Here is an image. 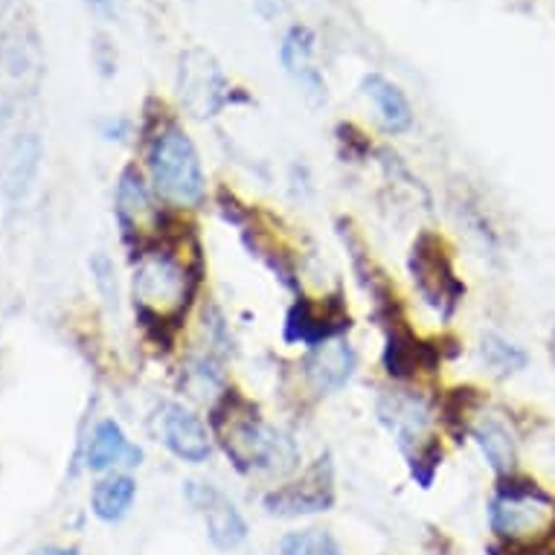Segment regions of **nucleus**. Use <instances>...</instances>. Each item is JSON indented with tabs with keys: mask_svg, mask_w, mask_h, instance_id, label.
Instances as JSON below:
<instances>
[{
	"mask_svg": "<svg viewBox=\"0 0 555 555\" xmlns=\"http://www.w3.org/2000/svg\"><path fill=\"white\" fill-rule=\"evenodd\" d=\"M160 439L178 460L190 465L207 463V456L212 454L210 428L183 404H164V410H160Z\"/></svg>",
	"mask_w": 555,
	"mask_h": 555,
	"instance_id": "obj_11",
	"label": "nucleus"
},
{
	"mask_svg": "<svg viewBox=\"0 0 555 555\" xmlns=\"http://www.w3.org/2000/svg\"><path fill=\"white\" fill-rule=\"evenodd\" d=\"M41 157H44V146L41 137L27 131L12 140L10 146L3 149L0 157V192L3 198L21 201L29 192L33 181L38 178L41 169Z\"/></svg>",
	"mask_w": 555,
	"mask_h": 555,
	"instance_id": "obj_13",
	"label": "nucleus"
},
{
	"mask_svg": "<svg viewBox=\"0 0 555 555\" xmlns=\"http://www.w3.org/2000/svg\"><path fill=\"white\" fill-rule=\"evenodd\" d=\"M33 555H82L76 546H44V550H36Z\"/></svg>",
	"mask_w": 555,
	"mask_h": 555,
	"instance_id": "obj_26",
	"label": "nucleus"
},
{
	"mask_svg": "<svg viewBox=\"0 0 555 555\" xmlns=\"http://www.w3.org/2000/svg\"><path fill=\"white\" fill-rule=\"evenodd\" d=\"M349 328V314L326 302L323 309L309 302L306 297L294 302L288 318H285V340L288 344H302L309 349H318L326 340H335Z\"/></svg>",
	"mask_w": 555,
	"mask_h": 555,
	"instance_id": "obj_12",
	"label": "nucleus"
},
{
	"mask_svg": "<svg viewBox=\"0 0 555 555\" xmlns=\"http://www.w3.org/2000/svg\"><path fill=\"white\" fill-rule=\"evenodd\" d=\"M149 175L160 198L175 207H198L207 198V178L190 134L178 122L166 119L152 131L146 143Z\"/></svg>",
	"mask_w": 555,
	"mask_h": 555,
	"instance_id": "obj_3",
	"label": "nucleus"
},
{
	"mask_svg": "<svg viewBox=\"0 0 555 555\" xmlns=\"http://www.w3.org/2000/svg\"><path fill=\"white\" fill-rule=\"evenodd\" d=\"M181 387L186 390V396H192V399L212 401L219 396L221 387H224V382H221L219 366L212 364L210 358H192L190 364L183 366Z\"/></svg>",
	"mask_w": 555,
	"mask_h": 555,
	"instance_id": "obj_21",
	"label": "nucleus"
},
{
	"mask_svg": "<svg viewBox=\"0 0 555 555\" xmlns=\"http://www.w3.org/2000/svg\"><path fill=\"white\" fill-rule=\"evenodd\" d=\"M44 76V53L36 29L27 24L10 27L0 36V100L15 102L36 93Z\"/></svg>",
	"mask_w": 555,
	"mask_h": 555,
	"instance_id": "obj_5",
	"label": "nucleus"
},
{
	"mask_svg": "<svg viewBox=\"0 0 555 555\" xmlns=\"http://www.w3.org/2000/svg\"><path fill=\"white\" fill-rule=\"evenodd\" d=\"M117 219L126 242H137V250L146 254L149 247L164 242V212L152 198L143 175L126 169L117 183ZM137 254V256H140Z\"/></svg>",
	"mask_w": 555,
	"mask_h": 555,
	"instance_id": "obj_7",
	"label": "nucleus"
},
{
	"mask_svg": "<svg viewBox=\"0 0 555 555\" xmlns=\"http://www.w3.org/2000/svg\"><path fill=\"white\" fill-rule=\"evenodd\" d=\"M264 512L273 518H302L318 515L335 506V468L328 456H320L318 463L302 472L300 480H292L264 494Z\"/></svg>",
	"mask_w": 555,
	"mask_h": 555,
	"instance_id": "obj_6",
	"label": "nucleus"
},
{
	"mask_svg": "<svg viewBox=\"0 0 555 555\" xmlns=\"http://www.w3.org/2000/svg\"><path fill=\"white\" fill-rule=\"evenodd\" d=\"M178 93L195 117H212L230 102V85L207 50H186L178 67Z\"/></svg>",
	"mask_w": 555,
	"mask_h": 555,
	"instance_id": "obj_8",
	"label": "nucleus"
},
{
	"mask_svg": "<svg viewBox=\"0 0 555 555\" xmlns=\"http://www.w3.org/2000/svg\"><path fill=\"white\" fill-rule=\"evenodd\" d=\"M183 498H186L192 509L204 518L207 538H210V544L216 546V550L230 553V550H236V546L245 544L247 520L242 518V512L236 509V503L230 501L221 489H216L212 482L190 480L183 486Z\"/></svg>",
	"mask_w": 555,
	"mask_h": 555,
	"instance_id": "obj_9",
	"label": "nucleus"
},
{
	"mask_svg": "<svg viewBox=\"0 0 555 555\" xmlns=\"http://www.w3.org/2000/svg\"><path fill=\"white\" fill-rule=\"evenodd\" d=\"M100 18H117V0H85Z\"/></svg>",
	"mask_w": 555,
	"mask_h": 555,
	"instance_id": "obj_25",
	"label": "nucleus"
},
{
	"mask_svg": "<svg viewBox=\"0 0 555 555\" xmlns=\"http://www.w3.org/2000/svg\"><path fill=\"white\" fill-rule=\"evenodd\" d=\"M480 358L482 364L489 366L498 375H515L520 370H527L529 356L520 349L518 344H512L501 335H486L480 344Z\"/></svg>",
	"mask_w": 555,
	"mask_h": 555,
	"instance_id": "obj_20",
	"label": "nucleus"
},
{
	"mask_svg": "<svg viewBox=\"0 0 555 555\" xmlns=\"http://www.w3.org/2000/svg\"><path fill=\"white\" fill-rule=\"evenodd\" d=\"M410 474H413V480L420 482L422 489H430V482L437 477L439 472V460H442V448L437 442H425L416 451H410Z\"/></svg>",
	"mask_w": 555,
	"mask_h": 555,
	"instance_id": "obj_24",
	"label": "nucleus"
},
{
	"mask_svg": "<svg viewBox=\"0 0 555 555\" xmlns=\"http://www.w3.org/2000/svg\"><path fill=\"white\" fill-rule=\"evenodd\" d=\"M361 88L373 100L378 119H382V128L387 134H404L413 126V108H410V100L404 96L399 85L390 82L382 74H370L364 76Z\"/></svg>",
	"mask_w": 555,
	"mask_h": 555,
	"instance_id": "obj_18",
	"label": "nucleus"
},
{
	"mask_svg": "<svg viewBox=\"0 0 555 555\" xmlns=\"http://www.w3.org/2000/svg\"><path fill=\"white\" fill-rule=\"evenodd\" d=\"M280 555H344V550L326 529H300L283 538Z\"/></svg>",
	"mask_w": 555,
	"mask_h": 555,
	"instance_id": "obj_23",
	"label": "nucleus"
},
{
	"mask_svg": "<svg viewBox=\"0 0 555 555\" xmlns=\"http://www.w3.org/2000/svg\"><path fill=\"white\" fill-rule=\"evenodd\" d=\"M137 498V482L128 474H108L102 477L91 492L93 515L105 524H117L131 512Z\"/></svg>",
	"mask_w": 555,
	"mask_h": 555,
	"instance_id": "obj_19",
	"label": "nucleus"
},
{
	"mask_svg": "<svg viewBox=\"0 0 555 555\" xmlns=\"http://www.w3.org/2000/svg\"><path fill=\"white\" fill-rule=\"evenodd\" d=\"M358 370V356L344 337L326 340L306 358V378L318 392H337Z\"/></svg>",
	"mask_w": 555,
	"mask_h": 555,
	"instance_id": "obj_14",
	"label": "nucleus"
},
{
	"mask_svg": "<svg viewBox=\"0 0 555 555\" xmlns=\"http://www.w3.org/2000/svg\"><path fill=\"white\" fill-rule=\"evenodd\" d=\"M439 352L434 346H425L413 337L408 326H401V320H390L387 328V344H384V370L390 378H410L420 370H430L437 364Z\"/></svg>",
	"mask_w": 555,
	"mask_h": 555,
	"instance_id": "obj_15",
	"label": "nucleus"
},
{
	"mask_svg": "<svg viewBox=\"0 0 555 555\" xmlns=\"http://www.w3.org/2000/svg\"><path fill=\"white\" fill-rule=\"evenodd\" d=\"M143 454L140 448H134L128 442L126 430L119 428L114 420H102L96 428H93L91 439H88V448H85V465L88 472H108V468H117V465H140Z\"/></svg>",
	"mask_w": 555,
	"mask_h": 555,
	"instance_id": "obj_16",
	"label": "nucleus"
},
{
	"mask_svg": "<svg viewBox=\"0 0 555 555\" xmlns=\"http://www.w3.org/2000/svg\"><path fill=\"white\" fill-rule=\"evenodd\" d=\"M198 288V276L169 245L149 247L140 254L134 273V306L143 326L164 335L166 328L181 323Z\"/></svg>",
	"mask_w": 555,
	"mask_h": 555,
	"instance_id": "obj_2",
	"label": "nucleus"
},
{
	"mask_svg": "<svg viewBox=\"0 0 555 555\" xmlns=\"http://www.w3.org/2000/svg\"><path fill=\"white\" fill-rule=\"evenodd\" d=\"M10 117H12V102L0 100V134H3V128H7Z\"/></svg>",
	"mask_w": 555,
	"mask_h": 555,
	"instance_id": "obj_27",
	"label": "nucleus"
},
{
	"mask_svg": "<svg viewBox=\"0 0 555 555\" xmlns=\"http://www.w3.org/2000/svg\"><path fill=\"white\" fill-rule=\"evenodd\" d=\"M314 53V36H311V29L306 27H292L285 33L283 47H280V59H283L285 70L294 76H309V59Z\"/></svg>",
	"mask_w": 555,
	"mask_h": 555,
	"instance_id": "obj_22",
	"label": "nucleus"
},
{
	"mask_svg": "<svg viewBox=\"0 0 555 555\" xmlns=\"http://www.w3.org/2000/svg\"><path fill=\"white\" fill-rule=\"evenodd\" d=\"M375 410H378V422L396 437L404 454L425 446V434H428L430 425V408L422 396L408 390L384 392Z\"/></svg>",
	"mask_w": 555,
	"mask_h": 555,
	"instance_id": "obj_10",
	"label": "nucleus"
},
{
	"mask_svg": "<svg viewBox=\"0 0 555 555\" xmlns=\"http://www.w3.org/2000/svg\"><path fill=\"white\" fill-rule=\"evenodd\" d=\"M472 437L498 477H509L518 472V446H515L512 430L501 420L480 416L477 422H472Z\"/></svg>",
	"mask_w": 555,
	"mask_h": 555,
	"instance_id": "obj_17",
	"label": "nucleus"
},
{
	"mask_svg": "<svg viewBox=\"0 0 555 555\" xmlns=\"http://www.w3.org/2000/svg\"><path fill=\"white\" fill-rule=\"evenodd\" d=\"M410 273H413V285L422 294V300L428 302L430 309L442 311L446 318L463 300L465 285L456 280L442 238L422 233L413 242V250H410Z\"/></svg>",
	"mask_w": 555,
	"mask_h": 555,
	"instance_id": "obj_4",
	"label": "nucleus"
},
{
	"mask_svg": "<svg viewBox=\"0 0 555 555\" xmlns=\"http://www.w3.org/2000/svg\"><path fill=\"white\" fill-rule=\"evenodd\" d=\"M212 434L242 474H288L300 463V451L283 430L264 425L250 401L228 390L212 404Z\"/></svg>",
	"mask_w": 555,
	"mask_h": 555,
	"instance_id": "obj_1",
	"label": "nucleus"
},
{
	"mask_svg": "<svg viewBox=\"0 0 555 555\" xmlns=\"http://www.w3.org/2000/svg\"><path fill=\"white\" fill-rule=\"evenodd\" d=\"M12 7V0H0V18H3V12L10 10Z\"/></svg>",
	"mask_w": 555,
	"mask_h": 555,
	"instance_id": "obj_28",
	"label": "nucleus"
}]
</instances>
